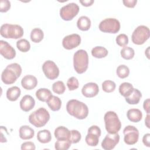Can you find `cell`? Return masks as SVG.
I'll list each match as a JSON object with an SVG mask.
<instances>
[{
    "label": "cell",
    "instance_id": "6da1fadb",
    "mask_svg": "<svg viewBox=\"0 0 150 150\" xmlns=\"http://www.w3.org/2000/svg\"><path fill=\"white\" fill-rule=\"evenodd\" d=\"M66 110L70 115L79 120L86 118L88 114L87 105L76 99L70 100L67 103Z\"/></svg>",
    "mask_w": 150,
    "mask_h": 150
},
{
    "label": "cell",
    "instance_id": "7a4b0ae2",
    "mask_svg": "<svg viewBox=\"0 0 150 150\" xmlns=\"http://www.w3.org/2000/svg\"><path fill=\"white\" fill-rule=\"evenodd\" d=\"M22 73L21 66L16 63L8 64L1 74V80L5 84L14 83Z\"/></svg>",
    "mask_w": 150,
    "mask_h": 150
},
{
    "label": "cell",
    "instance_id": "3957f363",
    "mask_svg": "<svg viewBox=\"0 0 150 150\" xmlns=\"http://www.w3.org/2000/svg\"><path fill=\"white\" fill-rule=\"evenodd\" d=\"M49 119V112L43 107L38 108L29 116V122L37 128L45 126L47 123Z\"/></svg>",
    "mask_w": 150,
    "mask_h": 150
},
{
    "label": "cell",
    "instance_id": "277c9868",
    "mask_svg": "<svg viewBox=\"0 0 150 150\" xmlns=\"http://www.w3.org/2000/svg\"><path fill=\"white\" fill-rule=\"evenodd\" d=\"M73 66L75 71L79 74H82L87 70L88 66V56L86 50L80 49L74 53Z\"/></svg>",
    "mask_w": 150,
    "mask_h": 150
},
{
    "label": "cell",
    "instance_id": "5b68a950",
    "mask_svg": "<svg viewBox=\"0 0 150 150\" xmlns=\"http://www.w3.org/2000/svg\"><path fill=\"white\" fill-rule=\"evenodd\" d=\"M105 129L109 134H115L120 130L121 121L114 111H107L104 117Z\"/></svg>",
    "mask_w": 150,
    "mask_h": 150
},
{
    "label": "cell",
    "instance_id": "8992f818",
    "mask_svg": "<svg viewBox=\"0 0 150 150\" xmlns=\"http://www.w3.org/2000/svg\"><path fill=\"white\" fill-rule=\"evenodd\" d=\"M23 29L22 26L16 24H3L0 29L1 35L6 39H17L23 35Z\"/></svg>",
    "mask_w": 150,
    "mask_h": 150
},
{
    "label": "cell",
    "instance_id": "52a82bcc",
    "mask_svg": "<svg viewBox=\"0 0 150 150\" xmlns=\"http://www.w3.org/2000/svg\"><path fill=\"white\" fill-rule=\"evenodd\" d=\"M149 35L150 32L148 27L145 25H139L134 30L131 39L134 44L141 45L149 39Z\"/></svg>",
    "mask_w": 150,
    "mask_h": 150
},
{
    "label": "cell",
    "instance_id": "ba28073f",
    "mask_svg": "<svg viewBox=\"0 0 150 150\" xmlns=\"http://www.w3.org/2000/svg\"><path fill=\"white\" fill-rule=\"evenodd\" d=\"M98 28L104 33H116L120 29V23L115 18H106L100 23Z\"/></svg>",
    "mask_w": 150,
    "mask_h": 150
},
{
    "label": "cell",
    "instance_id": "9c48e42d",
    "mask_svg": "<svg viewBox=\"0 0 150 150\" xmlns=\"http://www.w3.org/2000/svg\"><path fill=\"white\" fill-rule=\"evenodd\" d=\"M79 6L74 2L69 3L60 9V16L61 18L66 21L72 20L79 13Z\"/></svg>",
    "mask_w": 150,
    "mask_h": 150
},
{
    "label": "cell",
    "instance_id": "30bf717a",
    "mask_svg": "<svg viewBox=\"0 0 150 150\" xmlns=\"http://www.w3.org/2000/svg\"><path fill=\"white\" fill-rule=\"evenodd\" d=\"M124 135V142L129 145L136 144L139 138V131L138 129L132 125H127L123 130Z\"/></svg>",
    "mask_w": 150,
    "mask_h": 150
},
{
    "label": "cell",
    "instance_id": "8fae6325",
    "mask_svg": "<svg viewBox=\"0 0 150 150\" xmlns=\"http://www.w3.org/2000/svg\"><path fill=\"white\" fill-rule=\"evenodd\" d=\"M100 135V128L97 125H92L88 129V132L85 138L86 142L90 146H96L98 144Z\"/></svg>",
    "mask_w": 150,
    "mask_h": 150
},
{
    "label": "cell",
    "instance_id": "7c38bea8",
    "mask_svg": "<svg viewBox=\"0 0 150 150\" xmlns=\"http://www.w3.org/2000/svg\"><path fill=\"white\" fill-rule=\"evenodd\" d=\"M42 70L45 76L50 79L54 80L59 75V69L56 63L52 60L46 61L42 65Z\"/></svg>",
    "mask_w": 150,
    "mask_h": 150
},
{
    "label": "cell",
    "instance_id": "4fadbf2b",
    "mask_svg": "<svg viewBox=\"0 0 150 150\" xmlns=\"http://www.w3.org/2000/svg\"><path fill=\"white\" fill-rule=\"evenodd\" d=\"M81 43V37L76 33L65 36L62 40L63 47L67 50H71L77 47Z\"/></svg>",
    "mask_w": 150,
    "mask_h": 150
},
{
    "label": "cell",
    "instance_id": "5bb4252c",
    "mask_svg": "<svg viewBox=\"0 0 150 150\" xmlns=\"http://www.w3.org/2000/svg\"><path fill=\"white\" fill-rule=\"evenodd\" d=\"M120 135L118 133L107 134L101 142V147L105 150H111L119 142Z\"/></svg>",
    "mask_w": 150,
    "mask_h": 150
},
{
    "label": "cell",
    "instance_id": "9a60e30c",
    "mask_svg": "<svg viewBox=\"0 0 150 150\" xmlns=\"http://www.w3.org/2000/svg\"><path fill=\"white\" fill-rule=\"evenodd\" d=\"M0 53L6 59L11 60L16 56V51L14 48L7 42L1 40L0 41Z\"/></svg>",
    "mask_w": 150,
    "mask_h": 150
},
{
    "label": "cell",
    "instance_id": "2e32d148",
    "mask_svg": "<svg viewBox=\"0 0 150 150\" xmlns=\"http://www.w3.org/2000/svg\"><path fill=\"white\" fill-rule=\"evenodd\" d=\"M99 92L98 86L93 82L87 83L83 87L81 93L83 95L87 98L94 97L98 94Z\"/></svg>",
    "mask_w": 150,
    "mask_h": 150
},
{
    "label": "cell",
    "instance_id": "e0dca14e",
    "mask_svg": "<svg viewBox=\"0 0 150 150\" xmlns=\"http://www.w3.org/2000/svg\"><path fill=\"white\" fill-rule=\"evenodd\" d=\"M38 80L33 75L28 74L24 76L21 80V85L23 88L27 90H30L36 87Z\"/></svg>",
    "mask_w": 150,
    "mask_h": 150
},
{
    "label": "cell",
    "instance_id": "ac0fdd59",
    "mask_svg": "<svg viewBox=\"0 0 150 150\" xmlns=\"http://www.w3.org/2000/svg\"><path fill=\"white\" fill-rule=\"evenodd\" d=\"M19 103L21 109L25 112H28L34 107L35 101L31 96L25 95L22 97Z\"/></svg>",
    "mask_w": 150,
    "mask_h": 150
},
{
    "label": "cell",
    "instance_id": "d6986e66",
    "mask_svg": "<svg viewBox=\"0 0 150 150\" xmlns=\"http://www.w3.org/2000/svg\"><path fill=\"white\" fill-rule=\"evenodd\" d=\"M54 134L55 138L57 140L69 139L70 131L65 127L60 126L55 129Z\"/></svg>",
    "mask_w": 150,
    "mask_h": 150
},
{
    "label": "cell",
    "instance_id": "ffe728a7",
    "mask_svg": "<svg viewBox=\"0 0 150 150\" xmlns=\"http://www.w3.org/2000/svg\"><path fill=\"white\" fill-rule=\"evenodd\" d=\"M19 137L22 139L27 140L32 138L35 135L34 130L28 125H22L20 127Z\"/></svg>",
    "mask_w": 150,
    "mask_h": 150
},
{
    "label": "cell",
    "instance_id": "44dd1931",
    "mask_svg": "<svg viewBox=\"0 0 150 150\" xmlns=\"http://www.w3.org/2000/svg\"><path fill=\"white\" fill-rule=\"evenodd\" d=\"M127 116L130 121L133 122H138L142 120V113L139 109L131 108L128 110Z\"/></svg>",
    "mask_w": 150,
    "mask_h": 150
},
{
    "label": "cell",
    "instance_id": "7402d4cb",
    "mask_svg": "<svg viewBox=\"0 0 150 150\" xmlns=\"http://www.w3.org/2000/svg\"><path fill=\"white\" fill-rule=\"evenodd\" d=\"M141 97L142 94L141 91L137 88H134L131 94L128 97H125V98L126 102L129 104H137L139 102Z\"/></svg>",
    "mask_w": 150,
    "mask_h": 150
},
{
    "label": "cell",
    "instance_id": "603a6c76",
    "mask_svg": "<svg viewBox=\"0 0 150 150\" xmlns=\"http://www.w3.org/2000/svg\"><path fill=\"white\" fill-rule=\"evenodd\" d=\"M36 97L41 101L47 102L53 96L51 91L46 88H40L36 91Z\"/></svg>",
    "mask_w": 150,
    "mask_h": 150
},
{
    "label": "cell",
    "instance_id": "cb8c5ba5",
    "mask_svg": "<svg viewBox=\"0 0 150 150\" xmlns=\"http://www.w3.org/2000/svg\"><path fill=\"white\" fill-rule=\"evenodd\" d=\"M21 89L17 86L9 88L6 91V98L11 101H16L21 96Z\"/></svg>",
    "mask_w": 150,
    "mask_h": 150
},
{
    "label": "cell",
    "instance_id": "d4e9b609",
    "mask_svg": "<svg viewBox=\"0 0 150 150\" xmlns=\"http://www.w3.org/2000/svg\"><path fill=\"white\" fill-rule=\"evenodd\" d=\"M77 26L81 30H88L91 26V21L87 16H81L77 20Z\"/></svg>",
    "mask_w": 150,
    "mask_h": 150
},
{
    "label": "cell",
    "instance_id": "484cf974",
    "mask_svg": "<svg viewBox=\"0 0 150 150\" xmlns=\"http://www.w3.org/2000/svg\"><path fill=\"white\" fill-rule=\"evenodd\" d=\"M46 103L50 109L53 111H59L62 106L61 100L55 96H52Z\"/></svg>",
    "mask_w": 150,
    "mask_h": 150
},
{
    "label": "cell",
    "instance_id": "4316f807",
    "mask_svg": "<svg viewBox=\"0 0 150 150\" xmlns=\"http://www.w3.org/2000/svg\"><path fill=\"white\" fill-rule=\"evenodd\" d=\"M37 139L40 143H48L52 139L51 133L48 129L40 130L37 134Z\"/></svg>",
    "mask_w": 150,
    "mask_h": 150
},
{
    "label": "cell",
    "instance_id": "83f0119b",
    "mask_svg": "<svg viewBox=\"0 0 150 150\" xmlns=\"http://www.w3.org/2000/svg\"><path fill=\"white\" fill-rule=\"evenodd\" d=\"M133 86L128 82H124L120 84L119 87V92L121 96L124 97L129 96L134 90Z\"/></svg>",
    "mask_w": 150,
    "mask_h": 150
},
{
    "label": "cell",
    "instance_id": "f1b7e54d",
    "mask_svg": "<svg viewBox=\"0 0 150 150\" xmlns=\"http://www.w3.org/2000/svg\"><path fill=\"white\" fill-rule=\"evenodd\" d=\"M91 52L93 57L98 59L105 57L108 53L107 49L103 46H96L92 49Z\"/></svg>",
    "mask_w": 150,
    "mask_h": 150
},
{
    "label": "cell",
    "instance_id": "f546056e",
    "mask_svg": "<svg viewBox=\"0 0 150 150\" xmlns=\"http://www.w3.org/2000/svg\"><path fill=\"white\" fill-rule=\"evenodd\" d=\"M44 37L43 30L40 28H34L30 32V39L34 43H39Z\"/></svg>",
    "mask_w": 150,
    "mask_h": 150
},
{
    "label": "cell",
    "instance_id": "4dcf8cb0",
    "mask_svg": "<svg viewBox=\"0 0 150 150\" xmlns=\"http://www.w3.org/2000/svg\"><path fill=\"white\" fill-rule=\"evenodd\" d=\"M120 54L123 59L125 60H130L134 57L135 52L132 47L125 46H124L123 48L121 50Z\"/></svg>",
    "mask_w": 150,
    "mask_h": 150
},
{
    "label": "cell",
    "instance_id": "1f68e13d",
    "mask_svg": "<svg viewBox=\"0 0 150 150\" xmlns=\"http://www.w3.org/2000/svg\"><path fill=\"white\" fill-rule=\"evenodd\" d=\"M71 144V142L69 139L57 140L54 144V148L57 150H67Z\"/></svg>",
    "mask_w": 150,
    "mask_h": 150
},
{
    "label": "cell",
    "instance_id": "d6a6232c",
    "mask_svg": "<svg viewBox=\"0 0 150 150\" xmlns=\"http://www.w3.org/2000/svg\"><path fill=\"white\" fill-rule=\"evenodd\" d=\"M16 47L22 52H27L30 50V44L25 39H21L16 42Z\"/></svg>",
    "mask_w": 150,
    "mask_h": 150
},
{
    "label": "cell",
    "instance_id": "836d02e7",
    "mask_svg": "<svg viewBox=\"0 0 150 150\" xmlns=\"http://www.w3.org/2000/svg\"><path fill=\"white\" fill-rule=\"evenodd\" d=\"M116 73L120 78L125 79L128 76L129 74V69L127 66L121 64L117 67Z\"/></svg>",
    "mask_w": 150,
    "mask_h": 150
},
{
    "label": "cell",
    "instance_id": "e575fe53",
    "mask_svg": "<svg viewBox=\"0 0 150 150\" xmlns=\"http://www.w3.org/2000/svg\"><path fill=\"white\" fill-rule=\"evenodd\" d=\"M52 90L54 93L57 94H62L65 91L66 87L63 81H57L53 84Z\"/></svg>",
    "mask_w": 150,
    "mask_h": 150
},
{
    "label": "cell",
    "instance_id": "d590c367",
    "mask_svg": "<svg viewBox=\"0 0 150 150\" xmlns=\"http://www.w3.org/2000/svg\"><path fill=\"white\" fill-rule=\"evenodd\" d=\"M116 84L111 80H105L102 83V89L106 93H111L115 89Z\"/></svg>",
    "mask_w": 150,
    "mask_h": 150
},
{
    "label": "cell",
    "instance_id": "8d00e7d4",
    "mask_svg": "<svg viewBox=\"0 0 150 150\" xmlns=\"http://www.w3.org/2000/svg\"><path fill=\"white\" fill-rule=\"evenodd\" d=\"M67 86L70 91L76 90L79 86V83L77 79L75 77H70L67 81Z\"/></svg>",
    "mask_w": 150,
    "mask_h": 150
},
{
    "label": "cell",
    "instance_id": "74e56055",
    "mask_svg": "<svg viewBox=\"0 0 150 150\" xmlns=\"http://www.w3.org/2000/svg\"><path fill=\"white\" fill-rule=\"evenodd\" d=\"M116 43L120 46H125L128 43V38L127 35L121 33L118 35L116 38Z\"/></svg>",
    "mask_w": 150,
    "mask_h": 150
},
{
    "label": "cell",
    "instance_id": "f35d334b",
    "mask_svg": "<svg viewBox=\"0 0 150 150\" xmlns=\"http://www.w3.org/2000/svg\"><path fill=\"white\" fill-rule=\"evenodd\" d=\"M81 138V135L79 131L76 129H72L70 131L69 139L71 141V144L78 143L80 141Z\"/></svg>",
    "mask_w": 150,
    "mask_h": 150
},
{
    "label": "cell",
    "instance_id": "ab89813d",
    "mask_svg": "<svg viewBox=\"0 0 150 150\" xmlns=\"http://www.w3.org/2000/svg\"><path fill=\"white\" fill-rule=\"evenodd\" d=\"M11 8V2L8 0H1L0 1V12H6Z\"/></svg>",
    "mask_w": 150,
    "mask_h": 150
},
{
    "label": "cell",
    "instance_id": "60d3db41",
    "mask_svg": "<svg viewBox=\"0 0 150 150\" xmlns=\"http://www.w3.org/2000/svg\"><path fill=\"white\" fill-rule=\"evenodd\" d=\"M21 148L22 150H25V149L35 150L36 149V146H35V144L33 142L28 141V142H25L23 144H22Z\"/></svg>",
    "mask_w": 150,
    "mask_h": 150
},
{
    "label": "cell",
    "instance_id": "b9f144b4",
    "mask_svg": "<svg viewBox=\"0 0 150 150\" xmlns=\"http://www.w3.org/2000/svg\"><path fill=\"white\" fill-rule=\"evenodd\" d=\"M122 2L124 5L128 8H134L136 5L137 3V0H123Z\"/></svg>",
    "mask_w": 150,
    "mask_h": 150
},
{
    "label": "cell",
    "instance_id": "7bdbcfd3",
    "mask_svg": "<svg viewBox=\"0 0 150 150\" xmlns=\"http://www.w3.org/2000/svg\"><path fill=\"white\" fill-rule=\"evenodd\" d=\"M142 142L144 145L147 147L150 146V134L149 133L146 134L142 138Z\"/></svg>",
    "mask_w": 150,
    "mask_h": 150
},
{
    "label": "cell",
    "instance_id": "ee69618b",
    "mask_svg": "<svg viewBox=\"0 0 150 150\" xmlns=\"http://www.w3.org/2000/svg\"><path fill=\"white\" fill-rule=\"evenodd\" d=\"M143 107L146 112L147 114H149V98H147L144 101Z\"/></svg>",
    "mask_w": 150,
    "mask_h": 150
},
{
    "label": "cell",
    "instance_id": "f6af8a7d",
    "mask_svg": "<svg viewBox=\"0 0 150 150\" xmlns=\"http://www.w3.org/2000/svg\"><path fill=\"white\" fill-rule=\"evenodd\" d=\"M93 0H80V2L81 4L83 6H90L92 5V4L94 3Z\"/></svg>",
    "mask_w": 150,
    "mask_h": 150
},
{
    "label": "cell",
    "instance_id": "bcb514c9",
    "mask_svg": "<svg viewBox=\"0 0 150 150\" xmlns=\"http://www.w3.org/2000/svg\"><path fill=\"white\" fill-rule=\"evenodd\" d=\"M145 124L147 128H149V114H147V115L145 119Z\"/></svg>",
    "mask_w": 150,
    "mask_h": 150
},
{
    "label": "cell",
    "instance_id": "7dc6e473",
    "mask_svg": "<svg viewBox=\"0 0 150 150\" xmlns=\"http://www.w3.org/2000/svg\"><path fill=\"white\" fill-rule=\"evenodd\" d=\"M149 49V47H148L146 49V52H147V54H146V56H147V57H148V59H149V52H148Z\"/></svg>",
    "mask_w": 150,
    "mask_h": 150
}]
</instances>
